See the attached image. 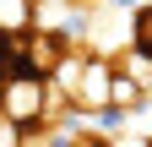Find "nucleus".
Masks as SVG:
<instances>
[{
  "label": "nucleus",
  "mask_w": 152,
  "mask_h": 147,
  "mask_svg": "<svg viewBox=\"0 0 152 147\" xmlns=\"http://www.w3.org/2000/svg\"><path fill=\"white\" fill-rule=\"evenodd\" d=\"M136 44H141V54H147V60H152V6L136 16Z\"/></svg>",
  "instance_id": "nucleus-1"
}]
</instances>
